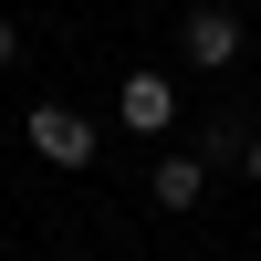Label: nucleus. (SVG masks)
Returning a JSON list of instances; mask_svg holds the SVG:
<instances>
[{
  "instance_id": "obj_1",
  "label": "nucleus",
  "mask_w": 261,
  "mask_h": 261,
  "mask_svg": "<svg viewBox=\"0 0 261 261\" xmlns=\"http://www.w3.org/2000/svg\"><path fill=\"white\" fill-rule=\"evenodd\" d=\"M241 53H251V32H241L230 0H199V11L178 21V63H199V73H230Z\"/></svg>"
},
{
  "instance_id": "obj_2",
  "label": "nucleus",
  "mask_w": 261,
  "mask_h": 261,
  "mask_svg": "<svg viewBox=\"0 0 261 261\" xmlns=\"http://www.w3.org/2000/svg\"><path fill=\"white\" fill-rule=\"evenodd\" d=\"M21 136H32V157L63 167V178H73V167H94V125H84L73 105H32V115H21Z\"/></svg>"
},
{
  "instance_id": "obj_3",
  "label": "nucleus",
  "mask_w": 261,
  "mask_h": 261,
  "mask_svg": "<svg viewBox=\"0 0 261 261\" xmlns=\"http://www.w3.org/2000/svg\"><path fill=\"white\" fill-rule=\"evenodd\" d=\"M115 115L136 125V136H167V125H178V84L167 73H125L115 84Z\"/></svg>"
},
{
  "instance_id": "obj_4",
  "label": "nucleus",
  "mask_w": 261,
  "mask_h": 261,
  "mask_svg": "<svg viewBox=\"0 0 261 261\" xmlns=\"http://www.w3.org/2000/svg\"><path fill=\"white\" fill-rule=\"evenodd\" d=\"M146 188H157V209H199V199H209V157H199V146H167Z\"/></svg>"
},
{
  "instance_id": "obj_5",
  "label": "nucleus",
  "mask_w": 261,
  "mask_h": 261,
  "mask_svg": "<svg viewBox=\"0 0 261 261\" xmlns=\"http://www.w3.org/2000/svg\"><path fill=\"white\" fill-rule=\"evenodd\" d=\"M241 146H251V136H241V125H230V115H220V125H209V136H199V157H209V167H241Z\"/></svg>"
},
{
  "instance_id": "obj_6",
  "label": "nucleus",
  "mask_w": 261,
  "mask_h": 261,
  "mask_svg": "<svg viewBox=\"0 0 261 261\" xmlns=\"http://www.w3.org/2000/svg\"><path fill=\"white\" fill-rule=\"evenodd\" d=\"M241 178H251V188H261V136H251V146H241Z\"/></svg>"
},
{
  "instance_id": "obj_7",
  "label": "nucleus",
  "mask_w": 261,
  "mask_h": 261,
  "mask_svg": "<svg viewBox=\"0 0 261 261\" xmlns=\"http://www.w3.org/2000/svg\"><path fill=\"white\" fill-rule=\"evenodd\" d=\"M11 53H21V32H11V21H0V63H11Z\"/></svg>"
}]
</instances>
